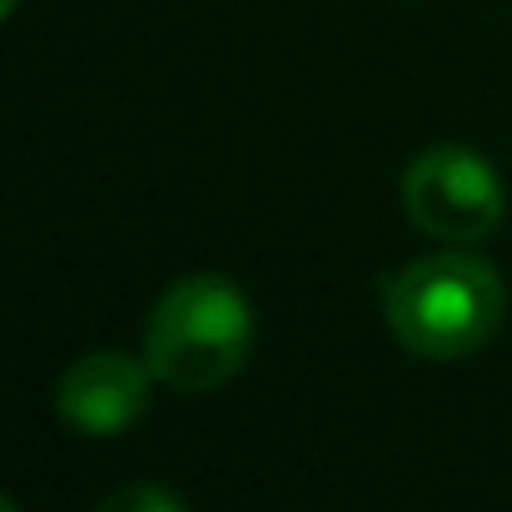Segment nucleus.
I'll use <instances>...</instances> for the list:
<instances>
[{"mask_svg":"<svg viewBox=\"0 0 512 512\" xmlns=\"http://www.w3.org/2000/svg\"><path fill=\"white\" fill-rule=\"evenodd\" d=\"M393 339L418 358H473L503 329L508 289L478 254H423L383 284Z\"/></svg>","mask_w":512,"mask_h":512,"instance_id":"obj_1","label":"nucleus"},{"mask_svg":"<svg viewBox=\"0 0 512 512\" xmlns=\"http://www.w3.org/2000/svg\"><path fill=\"white\" fill-rule=\"evenodd\" d=\"M254 348V309L224 274H189L160 294L145 324V363L179 393L224 388Z\"/></svg>","mask_w":512,"mask_h":512,"instance_id":"obj_2","label":"nucleus"},{"mask_svg":"<svg viewBox=\"0 0 512 512\" xmlns=\"http://www.w3.org/2000/svg\"><path fill=\"white\" fill-rule=\"evenodd\" d=\"M503 209V179L468 145H428L403 170V214L443 244L488 239L503 224Z\"/></svg>","mask_w":512,"mask_h":512,"instance_id":"obj_3","label":"nucleus"},{"mask_svg":"<svg viewBox=\"0 0 512 512\" xmlns=\"http://www.w3.org/2000/svg\"><path fill=\"white\" fill-rule=\"evenodd\" d=\"M150 388H155V373H150L145 358H130L120 348H100V353L75 358L60 373L55 413L70 433L115 438V433H130L145 418Z\"/></svg>","mask_w":512,"mask_h":512,"instance_id":"obj_4","label":"nucleus"},{"mask_svg":"<svg viewBox=\"0 0 512 512\" xmlns=\"http://www.w3.org/2000/svg\"><path fill=\"white\" fill-rule=\"evenodd\" d=\"M95 512H189V508L160 483H130V488H115Z\"/></svg>","mask_w":512,"mask_h":512,"instance_id":"obj_5","label":"nucleus"},{"mask_svg":"<svg viewBox=\"0 0 512 512\" xmlns=\"http://www.w3.org/2000/svg\"><path fill=\"white\" fill-rule=\"evenodd\" d=\"M0 512H20V508H15V503H10V498H5V493H0Z\"/></svg>","mask_w":512,"mask_h":512,"instance_id":"obj_6","label":"nucleus"},{"mask_svg":"<svg viewBox=\"0 0 512 512\" xmlns=\"http://www.w3.org/2000/svg\"><path fill=\"white\" fill-rule=\"evenodd\" d=\"M10 10H15V0H0V20H5V15H10Z\"/></svg>","mask_w":512,"mask_h":512,"instance_id":"obj_7","label":"nucleus"}]
</instances>
